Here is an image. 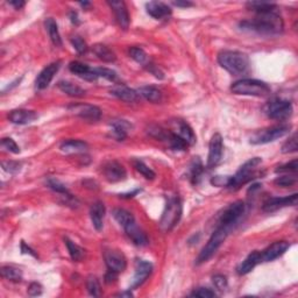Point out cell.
<instances>
[{
  "label": "cell",
  "mask_w": 298,
  "mask_h": 298,
  "mask_svg": "<svg viewBox=\"0 0 298 298\" xmlns=\"http://www.w3.org/2000/svg\"><path fill=\"white\" fill-rule=\"evenodd\" d=\"M242 30L254 32L262 35H274L283 32L284 23L281 15L276 12L257 14L253 20H245L240 22Z\"/></svg>",
  "instance_id": "6da1fadb"
},
{
  "label": "cell",
  "mask_w": 298,
  "mask_h": 298,
  "mask_svg": "<svg viewBox=\"0 0 298 298\" xmlns=\"http://www.w3.org/2000/svg\"><path fill=\"white\" fill-rule=\"evenodd\" d=\"M218 62L221 68L233 76L244 75L249 69V57L240 51H220L218 55Z\"/></svg>",
  "instance_id": "7a4b0ae2"
},
{
  "label": "cell",
  "mask_w": 298,
  "mask_h": 298,
  "mask_svg": "<svg viewBox=\"0 0 298 298\" xmlns=\"http://www.w3.org/2000/svg\"><path fill=\"white\" fill-rule=\"evenodd\" d=\"M231 91L234 95L241 96H254V97H267L270 95V86L267 83L258 80H246L236 81L232 84Z\"/></svg>",
  "instance_id": "3957f363"
},
{
  "label": "cell",
  "mask_w": 298,
  "mask_h": 298,
  "mask_svg": "<svg viewBox=\"0 0 298 298\" xmlns=\"http://www.w3.org/2000/svg\"><path fill=\"white\" fill-rule=\"evenodd\" d=\"M233 229L230 226H226V225H219L217 226V229L213 232V234L211 235V238L208 241V244L205 245V247L202 249L198 257H197L196 263L200 264L206 262V261L210 260L215 252L218 251L219 247L223 245V242L225 241V239L229 236V234L231 233V231Z\"/></svg>",
  "instance_id": "277c9868"
},
{
  "label": "cell",
  "mask_w": 298,
  "mask_h": 298,
  "mask_svg": "<svg viewBox=\"0 0 298 298\" xmlns=\"http://www.w3.org/2000/svg\"><path fill=\"white\" fill-rule=\"evenodd\" d=\"M261 163H262V160L260 157H253V159L245 162L240 167L238 171L235 172V175L231 176L227 188L232 190H236L241 185L251 182L256 176L257 167L261 166Z\"/></svg>",
  "instance_id": "5b68a950"
},
{
  "label": "cell",
  "mask_w": 298,
  "mask_h": 298,
  "mask_svg": "<svg viewBox=\"0 0 298 298\" xmlns=\"http://www.w3.org/2000/svg\"><path fill=\"white\" fill-rule=\"evenodd\" d=\"M182 217V203L178 197H170L160 219V227L164 232L171 231Z\"/></svg>",
  "instance_id": "8992f818"
},
{
  "label": "cell",
  "mask_w": 298,
  "mask_h": 298,
  "mask_svg": "<svg viewBox=\"0 0 298 298\" xmlns=\"http://www.w3.org/2000/svg\"><path fill=\"white\" fill-rule=\"evenodd\" d=\"M291 126L290 125H276V126L268 127L255 132L251 136L252 145H266L269 142L275 141V140L281 139L290 133Z\"/></svg>",
  "instance_id": "52a82bcc"
},
{
  "label": "cell",
  "mask_w": 298,
  "mask_h": 298,
  "mask_svg": "<svg viewBox=\"0 0 298 298\" xmlns=\"http://www.w3.org/2000/svg\"><path fill=\"white\" fill-rule=\"evenodd\" d=\"M245 203L242 202V200H236V202L232 203L224 210L220 218H219L218 224L226 225V226H230L234 229L235 225H238L242 214L245 213Z\"/></svg>",
  "instance_id": "ba28073f"
},
{
  "label": "cell",
  "mask_w": 298,
  "mask_h": 298,
  "mask_svg": "<svg viewBox=\"0 0 298 298\" xmlns=\"http://www.w3.org/2000/svg\"><path fill=\"white\" fill-rule=\"evenodd\" d=\"M294 108L290 102L283 99L272 100L266 107V113L270 119L285 120L293 115Z\"/></svg>",
  "instance_id": "9c48e42d"
},
{
  "label": "cell",
  "mask_w": 298,
  "mask_h": 298,
  "mask_svg": "<svg viewBox=\"0 0 298 298\" xmlns=\"http://www.w3.org/2000/svg\"><path fill=\"white\" fill-rule=\"evenodd\" d=\"M223 149H224V142H223V136L219 133L215 134L211 138L209 146V156H208V168H214L215 166H218V163L220 162L221 157H223Z\"/></svg>",
  "instance_id": "30bf717a"
},
{
  "label": "cell",
  "mask_w": 298,
  "mask_h": 298,
  "mask_svg": "<svg viewBox=\"0 0 298 298\" xmlns=\"http://www.w3.org/2000/svg\"><path fill=\"white\" fill-rule=\"evenodd\" d=\"M104 260L108 270L115 273H123L127 267V260L125 255L115 249H107L104 252Z\"/></svg>",
  "instance_id": "8fae6325"
},
{
  "label": "cell",
  "mask_w": 298,
  "mask_h": 298,
  "mask_svg": "<svg viewBox=\"0 0 298 298\" xmlns=\"http://www.w3.org/2000/svg\"><path fill=\"white\" fill-rule=\"evenodd\" d=\"M103 174L105 178L111 183H117V182L124 181L126 178L127 172L124 166L118 161H108L103 167Z\"/></svg>",
  "instance_id": "7c38bea8"
},
{
  "label": "cell",
  "mask_w": 298,
  "mask_h": 298,
  "mask_svg": "<svg viewBox=\"0 0 298 298\" xmlns=\"http://www.w3.org/2000/svg\"><path fill=\"white\" fill-rule=\"evenodd\" d=\"M68 108L72 112V113L83 118L85 120L98 121L100 118H102V111H100L99 107H97L95 105L75 104V105H70Z\"/></svg>",
  "instance_id": "4fadbf2b"
},
{
  "label": "cell",
  "mask_w": 298,
  "mask_h": 298,
  "mask_svg": "<svg viewBox=\"0 0 298 298\" xmlns=\"http://www.w3.org/2000/svg\"><path fill=\"white\" fill-rule=\"evenodd\" d=\"M297 193H294L287 197H273L263 203L262 210L264 212H275L287 206H295L297 204Z\"/></svg>",
  "instance_id": "5bb4252c"
},
{
  "label": "cell",
  "mask_w": 298,
  "mask_h": 298,
  "mask_svg": "<svg viewBox=\"0 0 298 298\" xmlns=\"http://www.w3.org/2000/svg\"><path fill=\"white\" fill-rule=\"evenodd\" d=\"M151 272H153V264L148 261L145 260H138L135 263V273L134 276H133L132 279V284H130V288L135 289L140 287L141 284H144L146 282V279L149 277Z\"/></svg>",
  "instance_id": "9a60e30c"
},
{
  "label": "cell",
  "mask_w": 298,
  "mask_h": 298,
  "mask_svg": "<svg viewBox=\"0 0 298 298\" xmlns=\"http://www.w3.org/2000/svg\"><path fill=\"white\" fill-rule=\"evenodd\" d=\"M61 68V62H54L51 64L47 65L45 68L42 70L40 74L38 75L35 80V87L38 90H44L48 85L50 84V82L53 81L55 75L57 74Z\"/></svg>",
  "instance_id": "2e32d148"
},
{
  "label": "cell",
  "mask_w": 298,
  "mask_h": 298,
  "mask_svg": "<svg viewBox=\"0 0 298 298\" xmlns=\"http://www.w3.org/2000/svg\"><path fill=\"white\" fill-rule=\"evenodd\" d=\"M290 247L289 242L287 241H276L273 245H270L268 248H266L261 253V261L263 262H270V261L276 260V258L282 256L288 248Z\"/></svg>",
  "instance_id": "e0dca14e"
},
{
  "label": "cell",
  "mask_w": 298,
  "mask_h": 298,
  "mask_svg": "<svg viewBox=\"0 0 298 298\" xmlns=\"http://www.w3.org/2000/svg\"><path fill=\"white\" fill-rule=\"evenodd\" d=\"M69 70L72 72V74L77 75L78 77L83 78V80H85V81L95 82L99 78L96 74L95 69H91L89 65L84 64V63H82V62H78V61L70 62Z\"/></svg>",
  "instance_id": "ac0fdd59"
},
{
  "label": "cell",
  "mask_w": 298,
  "mask_h": 298,
  "mask_svg": "<svg viewBox=\"0 0 298 298\" xmlns=\"http://www.w3.org/2000/svg\"><path fill=\"white\" fill-rule=\"evenodd\" d=\"M107 4L109 5V7L112 8L115 14V19H117L118 23L121 28L126 30L129 27V14L128 11H127L126 4L124 1H108Z\"/></svg>",
  "instance_id": "d6986e66"
},
{
  "label": "cell",
  "mask_w": 298,
  "mask_h": 298,
  "mask_svg": "<svg viewBox=\"0 0 298 298\" xmlns=\"http://www.w3.org/2000/svg\"><path fill=\"white\" fill-rule=\"evenodd\" d=\"M125 232H126L127 236L130 239V241L133 242L135 246L139 247H144V246L148 245V238L146 235V233L141 229H139V226L136 225L135 221L127 225L126 227H124Z\"/></svg>",
  "instance_id": "ffe728a7"
},
{
  "label": "cell",
  "mask_w": 298,
  "mask_h": 298,
  "mask_svg": "<svg viewBox=\"0 0 298 298\" xmlns=\"http://www.w3.org/2000/svg\"><path fill=\"white\" fill-rule=\"evenodd\" d=\"M8 119L12 124L27 125L38 119V113L34 111H29V109H14L8 114Z\"/></svg>",
  "instance_id": "44dd1931"
},
{
  "label": "cell",
  "mask_w": 298,
  "mask_h": 298,
  "mask_svg": "<svg viewBox=\"0 0 298 298\" xmlns=\"http://www.w3.org/2000/svg\"><path fill=\"white\" fill-rule=\"evenodd\" d=\"M147 13L156 20H162L169 18L171 15V8L164 2L160 1H150L146 5Z\"/></svg>",
  "instance_id": "7402d4cb"
},
{
  "label": "cell",
  "mask_w": 298,
  "mask_h": 298,
  "mask_svg": "<svg viewBox=\"0 0 298 298\" xmlns=\"http://www.w3.org/2000/svg\"><path fill=\"white\" fill-rule=\"evenodd\" d=\"M105 205L104 203L100 202V200H97L92 204L90 209V217L91 221H92L93 227L97 231H102L103 226H104V218H105Z\"/></svg>",
  "instance_id": "603a6c76"
},
{
  "label": "cell",
  "mask_w": 298,
  "mask_h": 298,
  "mask_svg": "<svg viewBox=\"0 0 298 298\" xmlns=\"http://www.w3.org/2000/svg\"><path fill=\"white\" fill-rule=\"evenodd\" d=\"M111 95L117 97L118 99L124 100V102L127 103H134L136 100L139 99V93L138 91L130 89V87L126 86V85H115L114 87H112L111 91Z\"/></svg>",
  "instance_id": "cb8c5ba5"
},
{
  "label": "cell",
  "mask_w": 298,
  "mask_h": 298,
  "mask_svg": "<svg viewBox=\"0 0 298 298\" xmlns=\"http://www.w3.org/2000/svg\"><path fill=\"white\" fill-rule=\"evenodd\" d=\"M89 146L81 140H66L60 146V149L64 154H80L87 150Z\"/></svg>",
  "instance_id": "d4e9b609"
},
{
  "label": "cell",
  "mask_w": 298,
  "mask_h": 298,
  "mask_svg": "<svg viewBox=\"0 0 298 298\" xmlns=\"http://www.w3.org/2000/svg\"><path fill=\"white\" fill-rule=\"evenodd\" d=\"M261 262V253L257 251L252 252L247 257L242 261V263L240 264L238 268V274L239 275H246V274L251 273L258 263Z\"/></svg>",
  "instance_id": "484cf974"
},
{
  "label": "cell",
  "mask_w": 298,
  "mask_h": 298,
  "mask_svg": "<svg viewBox=\"0 0 298 298\" xmlns=\"http://www.w3.org/2000/svg\"><path fill=\"white\" fill-rule=\"evenodd\" d=\"M178 136H181L182 139L187 142L188 145L191 146L196 142V135H194L193 130L189 126V124H187L183 120H177L176 121V133Z\"/></svg>",
  "instance_id": "4316f807"
},
{
  "label": "cell",
  "mask_w": 298,
  "mask_h": 298,
  "mask_svg": "<svg viewBox=\"0 0 298 298\" xmlns=\"http://www.w3.org/2000/svg\"><path fill=\"white\" fill-rule=\"evenodd\" d=\"M132 127L128 121L126 120H113L111 123L112 136L118 141H124L127 138L128 129Z\"/></svg>",
  "instance_id": "83f0119b"
},
{
  "label": "cell",
  "mask_w": 298,
  "mask_h": 298,
  "mask_svg": "<svg viewBox=\"0 0 298 298\" xmlns=\"http://www.w3.org/2000/svg\"><path fill=\"white\" fill-rule=\"evenodd\" d=\"M59 87L62 92L70 97H76V98H81V97L85 96V90L82 89L81 86L76 85L71 82L68 81H61L59 82Z\"/></svg>",
  "instance_id": "f1b7e54d"
},
{
  "label": "cell",
  "mask_w": 298,
  "mask_h": 298,
  "mask_svg": "<svg viewBox=\"0 0 298 298\" xmlns=\"http://www.w3.org/2000/svg\"><path fill=\"white\" fill-rule=\"evenodd\" d=\"M44 25L54 45H56V47H62V39H61L59 27H57L56 21H55L53 18H48V19L45 20Z\"/></svg>",
  "instance_id": "f546056e"
},
{
  "label": "cell",
  "mask_w": 298,
  "mask_h": 298,
  "mask_svg": "<svg viewBox=\"0 0 298 298\" xmlns=\"http://www.w3.org/2000/svg\"><path fill=\"white\" fill-rule=\"evenodd\" d=\"M93 53L97 57H98L99 60H102L103 62H107V63H112L114 62L115 60H117V56H115V54L109 49L108 47H106L104 44H96L93 45L92 48Z\"/></svg>",
  "instance_id": "4dcf8cb0"
},
{
  "label": "cell",
  "mask_w": 298,
  "mask_h": 298,
  "mask_svg": "<svg viewBox=\"0 0 298 298\" xmlns=\"http://www.w3.org/2000/svg\"><path fill=\"white\" fill-rule=\"evenodd\" d=\"M139 96L144 97L146 100L150 103H159L162 99V93L159 89L154 86H142L138 90Z\"/></svg>",
  "instance_id": "1f68e13d"
},
{
  "label": "cell",
  "mask_w": 298,
  "mask_h": 298,
  "mask_svg": "<svg viewBox=\"0 0 298 298\" xmlns=\"http://www.w3.org/2000/svg\"><path fill=\"white\" fill-rule=\"evenodd\" d=\"M248 10L256 12L257 14L269 13V12H275L276 4L274 2H264V1H249L246 4Z\"/></svg>",
  "instance_id": "d6a6232c"
},
{
  "label": "cell",
  "mask_w": 298,
  "mask_h": 298,
  "mask_svg": "<svg viewBox=\"0 0 298 298\" xmlns=\"http://www.w3.org/2000/svg\"><path fill=\"white\" fill-rule=\"evenodd\" d=\"M1 276L8 281L14 282V283H19L22 281V273L19 268H15L13 266H2L1 270Z\"/></svg>",
  "instance_id": "836d02e7"
},
{
  "label": "cell",
  "mask_w": 298,
  "mask_h": 298,
  "mask_svg": "<svg viewBox=\"0 0 298 298\" xmlns=\"http://www.w3.org/2000/svg\"><path fill=\"white\" fill-rule=\"evenodd\" d=\"M113 217L115 220L119 223L120 226L126 227L127 225H129L130 223H133V221H135L134 215L130 213L129 211H127V210L125 209H114L113 210Z\"/></svg>",
  "instance_id": "e575fe53"
},
{
  "label": "cell",
  "mask_w": 298,
  "mask_h": 298,
  "mask_svg": "<svg viewBox=\"0 0 298 298\" xmlns=\"http://www.w3.org/2000/svg\"><path fill=\"white\" fill-rule=\"evenodd\" d=\"M64 244L66 246V248H68V252L70 254V257H71V260L76 261V262L81 261L82 257H83V255H84L83 248L80 247L78 245H76L74 241H71V240L68 238L64 239Z\"/></svg>",
  "instance_id": "d590c367"
},
{
  "label": "cell",
  "mask_w": 298,
  "mask_h": 298,
  "mask_svg": "<svg viewBox=\"0 0 298 298\" xmlns=\"http://www.w3.org/2000/svg\"><path fill=\"white\" fill-rule=\"evenodd\" d=\"M129 56L132 57V59L134 60L136 63H139V64L145 66V68L149 64V63H150V61H149V59H148V55L146 54V51L144 49H141V48H138V47L130 48Z\"/></svg>",
  "instance_id": "8d00e7d4"
},
{
  "label": "cell",
  "mask_w": 298,
  "mask_h": 298,
  "mask_svg": "<svg viewBox=\"0 0 298 298\" xmlns=\"http://www.w3.org/2000/svg\"><path fill=\"white\" fill-rule=\"evenodd\" d=\"M204 171V167L202 161L199 160V157H194V160L192 161V163L190 164V179L193 184H196L198 182V179L200 178Z\"/></svg>",
  "instance_id": "74e56055"
},
{
  "label": "cell",
  "mask_w": 298,
  "mask_h": 298,
  "mask_svg": "<svg viewBox=\"0 0 298 298\" xmlns=\"http://www.w3.org/2000/svg\"><path fill=\"white\" fill-rule=\"evenodd\" d=\"M167 138H168L170 147H171L172 149H175V150L184 151V150H187L188 147H189V145H188L187 142H185L184 140L181 138V136L175 134V133H167Z\"/></svg>",
  "instance_id": "f35d334b"
},
{
  "label": "cell",
  "mask_w": 298,
  "mask_h": 298,
  "mask_svg": "<svg viewBox=\"0 0 298 298\" xmlns=\"http://www.w3.org/2000/svg\"><path fill=\"white\" fill-rule=\"evenodd\" d=\"M133 166H134L136 171L140 172V174L144 176L145 178L154 179L155 177H156V174H155L153 170L149 168L147 164L142 162V161L134 160V161H133Z\"/></svg>",
  "instance_id": "ab89813d"
},
{
  "label": "cell",
  "mask_w": 298,
  "mask_h": 298,
  "mask_svg": "<svg viewBox=\"0 0 298 298\" xmlns=\"http://www.w3.org/2000/svg\"><path fill=\"white\" fill-rule=\"evenodd\" d=\"M86 289L89 294L93 297H99L102 295V288L98 278L96 276H89L86 279Z\"/></svg>",
  "instance_id": "60d3db41"
},
{
  "label": "cell",
  "mask_w": 298,
  "mask_h": 298,
  "mask_svg": "<svg viewBox=\"0 0 298 298\" xmlns=\"http://www.w3.org/2000/svg\"><path fill=\"white\" fill-rule=\"evenodd\" d=\"M47 184H48V187H49L51 190L55 191V192H57V193H60V194L69 193V191H68V189H66L65 185L63 184L61 181H59V179H56V178H48Z\"/></svg>",
  "instance_id": "b9f144b4"
},
{
  "label": "cell",
  "mask_w": 298,
  "mask_h": 298,
  "mask_svg": "<svg viewBox=\"0 0 298 298\" xmlns=\"http://www.w3.org/2000/svg\"><path fill=\"white\" fill-rule=\"evenodd\" d=\"M95 71L98 77H103L109 82H115L118 80L117 72L108 68H95Z\"/></svg>",
  "instance_id": "7bdbcfd3"
},
{
  "label": "cell",
  "mask_w": 298,
  "mask_h": 298,
  "mask_svg": "<svg viewBox=\"0 0 298 298\" xmlns=\"http://www.w3.org/2000/svg\"><path fill=\"white\" fill-rule=\"evenodd\" d=\"M298 145H297V134L295 133L293 136H290L287 142L282 146V153L283 154H289V153H295L297 151Z\"/></svg>",
  "instance_id": "ee69618b"
},
{
  "label": "cell",
  "mask_w": 298,
  "mask_h": 298,
  "mask_svg": "<svg viewBox=\"0 0 298 298\" xmlns=\"http://www.w3.org/2000/svg\"><path fill=\"white\" fill-rule=\"evenodd\" d=\"M297 182V176L296 175H284L281 177H277L275 179V184L282 188H288L294 185Z\"/></svg>",
  "instance_id": "f6af8a7d"
},
{
  "label": "cell",
  "mask_w": 298,
  "mask_h": 298,
  "mask_svg": "<svg viewBox=\"0 0 298 298\" xmlns=\"http://www.w3.org/2000/svg\"><path fill=\"white\" fill-rule=\"evenodd\" d=\"M70 41H71V44L74 45V48L78 54H84L87 51L86 42H85L83 39L81 38V36H78V35L72 36L71 40H70Z\"/></svg>",
  "instance_id": "bcb514c9"
},
{
  "label": "cell",
  "mask_w": 298,
  "mask_h": 298,
  "mask_svg": "<svg viewBox=\"0 0 298 298\" xmlns=\"http://www.w3.org/2000/svg\"><path fill=\"white\" fill-rule=\"evenodd\" d=\"M1 147L6 149L7 151H10L12 154H19L20 153V147L17 145V142L11 138H4L1 140Z\"/></svg>",
  "instance_id": "7dc6e473"
},
{
  "label": "cell",
  "mask_w": 298,
  "mask_h": 298,
  "mask_svg": "<svg viewBox=\"0 0 298 298\" xmlns=\"http://www.w3.org/2000/svg\"><path fill=\"white\" fill-rule=\"evenodd\" d=\"M1 166H2V168H4V170L11 172V174H17V172H19L21 169V163L15 162V161H7V162H2Z\"/></svg>",
  "instance_id": "c3c4849f"
},
{
  "label": "cell",
  "mask_w": 298,
  "mask_h": 298,
  "mask_svg": "<svg viewBox=\"0 0 298 298\" xmlns=\"http://www.w3.org/2000/svg\"><path fill=\"white\" fill-rule=\"evenodd\" d=\"M212 281H213L214 287L217 288L218 290L224 291L225 289L227 288V278H226V276L220 275V274H219V275H214L213 277H212Z\"/></svg>",
  "instance_id": "681fc988"
},
{
  "label": "cell",
  "mask_w": 298,
  "mask_h": 298,
  "mask_svg": "<svg viewBox=\"0 0 298 298\" xmlns=\"http://www.w3.org/2000/svg\"><path fill=\"white\" fill-rule=\"evenodd\" d=\"M193 297H199V298H212L215 297V293L212 291L211 289L209 288H199L197 290H194L192 294Z\"/></svg>",
  "instance_id": "f907efd6"
},
{
  "label": "cell",
  "mask_w": 298,
  "mask_h": 298,
  "mask_svg": "<svg viewBox=\"0 0 298 298\" xmlns=\"http://www.w3.org/2000/svg\"><path fill=\"white\" fill-rule=\"evenodd\" d=\"M297 168V160H294L291 162L284 164V166L278 167V169H276V172H295L296 174Z\"/></svg>",
  "instance_id": "816d5d0a"
},
{
  "label": "cell",
  "mask_w": 298,
  "mask_h": 298,
  "mask_svg": "<svg viewBox=\"0 0 298 298\" xmlns=\"http://www.w3.org/2000/svg\"><path fill=\"white\" fill-rule=\"evenodd\" d=\"M231 176H214L213 178L211 179V183L214 185V187H226L229 185Z\"/></svg>",
  "instance_id": "f5cc1de1"
},
{
  "label": "cell",
  "mask_w": 298,
  "mask_h": 298,
  "mask_svg": "<svg viewBox=\"0 0 298 298\" xmlns=\"http://www.w3.org/2000/svg\"><path fill=\"white\" fill-rule=\"evenodd\" d=\"M42 285L40 283H38V282H33V283L29 284L28 290H27V293H28L29 296L35 297V296H40L42 294Z\"/></svg>",
  "instance_id": "db71d44e"
},
{
  "label": "cell",
  "mask_w": 298,
  "mask_h": 298,
  "mask_svg": "<svg viewBox=\"0 0 298 298\" xmlns=\"http://www.w3.org/2000/svg\"><path fill=\"white\" fill-rule=\"evenodd\" d=\"M21 252H22V254H29V255H32V256L38 257V254H36L35 252L29 247V246H27L25 244V241H21Z\"/></svg>",
  "instance_id": "11a10c76"
},
{
  "label": "cell",
  "mask_w": 298,
  "mask_h": 298,
  "mask_svg": "<svg viewBox=\"0 0 298 298\" xmlns=\"http://www.w3.org/2000/svg\"><path fill=\"white\" fill-rule=\"evenodd\" d=\"M117 277H118V273L112 272V270H108V272L106 273V275H105V282L107 284H109V283H112V282H114L115 279H117Z\"/></svg>",
  "instance_id": "9f6ffc18"
},
{
  "label": "cell",
  "mask_w": 298,
  "mask_h": 298,
  "mask_svg": "<svg viewBox=\"0 0 298 298\" xmlns=\"http://www.w3.org/2000/svg\"><path fill=\"white\" fill-rule=\"evenodd\" d=\"M8 4L13 6L15 10H20L25 6V1H21V0H12V1H8Z\"/></svg>",
  "instance_id": "6f0895ef"
},
{
  "label": "cell",
  "mask_w": 298,
  "mask_h": 298,
  "mask_svg": "<svg viewBox=\"0 0 298 298\" xmlns=\"http://www.w3.org/2000/svg\"><path fill=\"white\" fill-rule=\"evenodd\" d=\"M174 5L177 6V7H192L193 4L190 1H174Z\"/></svg>",
  "instance_id": "680465c9"
},
{
  "label": "cell",
  "mask_w": 298,
  "mask_h": 298,
  "mask_svg": "<svg viewBox=\"0 0 298 298\" xmlns=\"http://www.w3.org/2000/svg\"><path fill=\"white\" fill-rule=\"evenodd\" d=\"M70 20H71L72 23H75V25H78L80 23V20H78V15L76 12H70Z\"/></svg>",
  "instance_id": "91938a15"
},
{
  "label": "cell",
  "mask_w": 298,
  "mask_h": 298,
  "mask_svg": "<svg viewBox=\"0 0 298 298\" xmlns=\"http://www.w3.org/2000/svg\"><path fill=\"white\" fill-rule=\"evenodd\" d=\"M140 191L141 190H139V189H136V190H134V191H132V192H128V193H123V194H120V197L121 198H132V197H134L135 194H138Z\"/></svg>",
  "instance_id": "94428289"
},
{
  "label": "cell",
  "mask_w": 298,
  "mask_h": 298,
  "mask_svg": "<svg viewBox=\"0 0 298 298\" xmlns=\"http://www.w3.org/2000/svg\"><path fill=\"white\" fill-rule=\"evenodd\" d=\"M118 296H126V297H130V296H133V294L130 293V290H129V291H126V293H121V294L118 295Z\"/></svg>",
  "instance_id": "6125c7cd"
},
{
  "label": "cell",
  "mask_w": 298,
  "mask_h": 298,
  "mask_svg": "<svg viewBox=\"0 0 298 298\" xmlns=\"http://www.w3.org/2000/svg\"><path fill=\"white\" fill-rule=\"evenodd\" d=\"M80 5L82 6V7H84V8H86V7H89V6H91L90 2H86V1H85V2H80Z\"/></svg>",
  "instance_id": "be15d7a7"
}]
</instances>
